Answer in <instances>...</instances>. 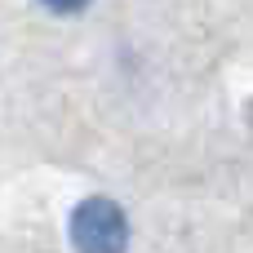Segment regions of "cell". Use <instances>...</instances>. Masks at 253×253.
Listing matches in <instances>:
<instances>
[{
    "label": "cell",
    "instance_id": "1",
    "mask_svg": "<svg viewBox=\"0 0 253 253\" xmlns=\"http://www.w3.org/2000/svg\"><path fill=\"white\" fill-rule=\"evenodd\" d=\"M84 222H89V236H84V249L89 253H120L125 245V218L111 209V205H89L84 213H80Z\"/></svg>",
    "mask_w": 253,
    "mask_h": 253
},
{
    "label": "cell",
    "instance_id": "2",
    "mask_svg": "<svg viewBox=\"0 0 253 253\" xmlns=\"http://www.w3.org/2000/svg\"><path fill=\"white\" fill-rule=\"evenodd\" d=\"M53 4H80V0H53Z\"/></svg>",
    "mask_w": 253,
    "mask_h": 253
}]
</instances>
